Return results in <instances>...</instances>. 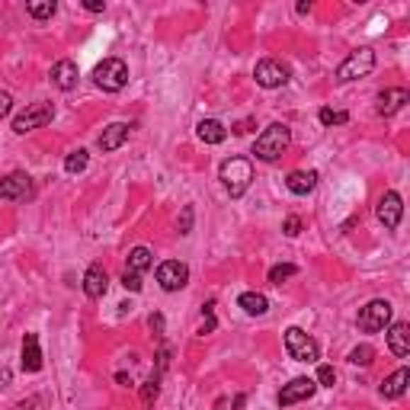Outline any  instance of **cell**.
Listing matches in <instances>:
<instances>
[{
    "instance_id": "obj_24",
    "label": "cell",
    "mask_w": 410,
    "mask_h": 410,
    "mask_svg": "<svg viewBox=\"0 0 410 410\" xmlns=\"http://www.w3.org/2000/svg\"><path fill=\"white\" fill-rule=\"evenodd\" d=\"M55 10H58V4H55V0H39V4H26V13L35 16V20H48V16H55Z\"/></svg>"
},
{
    "instance_id": "obj_35",
    "label": "cell",
    "mask_w": 410,
    "mask_h": 410,
    "mask_svg": "<svg viewBox=\"0 0 410 410\" xmlns=\"http://www.w3.org/2000/svg\"><path fill=\"white\" fill-rule=\"evenodd\" d=\"M84 10H90V13H103L106 4H103V0H84Z\"/></svg>"
},
{
    "instance_id": "obj_10",
    "label": "cell",
    "mask_w": 410,
    "mask_h": 410,
    "mask_svg": "<svg viewBox=\"0 0 410 410\" xmlns=\"http://www.w3.org/2000/svg\"><path fill=\"white\" fill-rule=\"evenodd\" d=\"M375 215H378V222L385 224L388 231H394L397 224H401V215H404V202H401V195L394 193V189H388V193L378 199V205H375Z\"/></svg>"
},
{
    "instance_id": "obj_14",
    "label": "cell",
    "mask_w": 410,
    "mask_h": 410,
    "mask_svg": "<svg viewBox=\"0 0 410 410\" xmlns=\"http://www.w3.org/2000/svg\"><path fill=\"white\" fill-rule=\"evenodd\" d=\"M128 132H132V125H125V122H113V125H106L103 128V135H100V151H115V148H122V144L128 142Z\"/></svg>"
},
{
    "instance_id": "obj_17",
    "label": "cell",
    "mask_w": 410,
    "mask_h": 410,
    "mask_svg": "<svg viewBox=\"0 0 410 410\" xmlns=\"http://www.w3.org/2000/svg\"><path fill=\"white\" fill-rule=\"evenodd\" d=\"M410 96H407V90L404 87H394V90H385V93H378V115H394L397 109L407 103Z\"/></svg>"
},
{
    "instance_id": "obj_12",
    "label": "cell",
    "mask_w": 410,
    "mask_h": 410,
    "mask_svg": "<svg viewBox=\"0 0 410 410\" xmlns=\"http://www.w3.org/2000/svg\"><path fill=\"white\" fill-rule=\"evenodd\" d=\"M29 189H33V180H29V173H10L7 180H0V199H7V202L26 199Z\"/></svg>"
},
{
    "instance_id": "obj_26",
    "label": "cell",
    "mask_w": 410,
    "mask_h": 410,
    "mask_svg": "<svg viewBox=\"0 0 410 410\" xmlns=\"http://www.w3.org/2000/svg\"><path fill=\"white\" fill-rule=\"evenodd\" d=\"M295 273H298V269L292 266V263H279V266L269 269V283H273V285H283L285 279H292Z\"/></svg>"
},
{
    "instance_id": "obj_29",
    "label": "cell",
    "mask_w": 410,
    "mask_h": 410,
    "mask_svg": "<svg viewBox=\"0 0 410 410\" xmlns=\"http://www.w3.org/2000/svg\"><path fill=\"white\" fill-rule=\"evenodd\" d=\"M321 122H324V125H343V122H350V113H334V109H321Z\"/></svg>"
},
{
    "instance_id": "obj_32",
    "label": "cell",
    "mask_w": 410,
    "mask_h": 410,
    "mask_svg": "<svg viewBox=\"0 0 410 410\" xmlns=\"http://www.w3.org/2000/svg\"><path fill=\"white\" fill-rule=\"evenodd\" d=\"M189 228H193V209H183V218H180V234H189Z\"/></svg>"
},
{
    "instance_id": "obj_9",
    "label": "cell",
    "mask_w": 410,
    "mask_h": 410,
    "mask_svg": "<svg viewBox=\"0 0 410 410\" xmlns=\"http://www.w3.org/2000/svg\"><path fill=\"white\" fill-rule=\"evenodd\" d=\"M157 283H161L164 292H180L183 285L189 283V266L180 260H167L157 266Z\"/></svg>"
},
{
    "instance_id": "obj_36",
    "label": "cell",
    "mask_w": 410,
    "mask_h": 410,
    "mask_svg": "<svg viewBox=\"0 0 410 410\" xmlns=\"http://www.w3.org/2000/svg\"><path fill=\"white\" fill-rule=\"evenodd\" d=\"M250 125H254V122L244 119V122H237V125H234V132H237V135H244V132H250Z\"/></svg>"
},
{
    "instance_id": "obj_8",
    "label": "cell",
    "mask_w": 410,
    "mask_h": 410,
    "mask_svg": "<svg viewBox=\"0 0 410 410\" xmlns=\"http://www.w3.org/2000/svg\"><path fill=\"white\" fill-rule=\"evenodd\" d=\"M254 77H256L260 87L276 90V87H285V84H289V67H285L283 61H276V58H263L260 64L254 67Z\"/></svg>"
},
{
    "instance_id": "obj_30",
    "label": "cell",
    "mask_w": 410,
    "mask_h": 410,
    "mask_svg": "<svg viewBox=\"0 0 410 410\" xmlns=\"http://www.w3.org/2000/svg\"><path fill=\"white\" fill-rule=\"evenodd\" d=\"M317 385H324V388H334V385H336L334 365H317Z\"/></svg>"
},
{
    "instance_id": "obj_21",
    "label": "cell",
    "mask_w": 410,
    "mask_h": 410,
    "mask_svg": "<svg viewBox=\"0 0 410 410\" xmlns=\"http://www.w3.org/2000/svg\"><path fill=\"white\" fill-rule=\"evenodd\" d=\"M285 186H289V193H295V195H308L311 189L317 186V173L314 170H295V173H289Z\"/></svg>"
},
{
    "instance_id": "obj_5",
    "label": "cell",
    "mask_w": 410,
    "mask_h": 410,
    "mask_svg": "<svg viewBox=\"0 0 410 410\" xmlns=\"http://www.w3.org/2000/svg\"><path fill=\"white\" fill-rule=\"evenodd\" d=\"M285 350H289V356L295 359V363H317V356H321L317 343L311 340L308 334H304L302 327H289V330H285Z\"/></svg>"
},
{
    "instance_id": "obj_6",
    "label": "cell",
    "mask_w": 410,
    "mask_h": 410,
    "mask_svg": "<svg viewBox=\"0 0 410 410\" xmlns=\"http://www.w3.org/2000/svg\"><path fill=\"white\" fill-rule=\"evenodd\" d=\"M52 115H55L52 103H45V100H42V103H29V106L13 119V132L16 135H26V132H33V128H42V125H48V122H52Z\"/></svg>"
},
{
    "instance_id": "obj_18",
    "label": "cell",
    "mask_w": 410,
    "mask_h": 410,
    "mask_svg": "<svg viewBox=\"0 0 410 410\" xmlns=\"http://www.w3.org/2000/svg\"><path fill=\"white\" fill-rule=\"evenodd\" d=\"M42 369V350H39V336L26 334L23 336V372H39Z\"/></svg>"
},
{
    "instance_id": "obj_25",
    "label": "cell",
    "mask_w": 410,
    "mask_h": 410,
    "mask_svg": "<svg viewBox=\"0 0 410 410\" xmlns=\"http://www.w3.org/2000/svg\"><path fill=\"white\" fill-rule=\"evenodd\" d=\"M87 161H90V157H87V151H84V148H77L74 154H67L64 170H67V173H84V170H87Z\"/></svg>"
},
{
    "instance_id": "obj_23",
    "label": "cell",
    "mask_w": 410,
    "mask_h": 410,
    "mask_svg": "<svg viewBox=\"0 0 410 410\" xmlns=\"http://www.w3.org/2000/svg\"><path fill=\"white\" fill-rule=\"evenodd\" d=\"M151 263H154V256H151L148 247H135L132 254H128V266L125 273H135V276H142L144 269H151Z\"/></svg>"
},
{
    "instance_id": "obj_3",
    "label": "cell",
    "mask_w": 410,
    "mask_h": 410,
    "mask_svg": "<svg viewBox=\"0 0 410 410\" xmlns=\"http://www.w3.org/2000/svg\"><path fill=\"white\" fill-rule=\"evenodd\" d=\"M372 71H375V52L372 48H356L340 61L336 81H359V77H369Z\"/></svg>"
},
{
    "instance_id": "obj_34",
    "label": "cell",
    "mask_w": 410,
    "mask_h": 410,
    "mask_svg": "<svg viewBox=\"0 0 410 410\" xmlns=\"http://www.w3.org/2000/svg\"><path fill=\"white\" fill-rule=\"evenodd\" d=\"M298 231H302V222H298L295 215H289V218H285V234H289V237H295Z\"/></svg>"
},
{
    "instance_id": "obj_27",
    "label": "cell",
    "mask_w": 410,
    "mask_h": 410,
    "mask_svg": "<svg viewBox=\"0 0 410 410\" xmlns=\"http://www.w3.org/2000/svg\"><path fill=\"white\" fill-rule=\"evenodd\" d=\"M372 359H375V350H372L369 343L356 346V350L350 353V363H353V365H372Z\"/></svg>"
},
{
    "instance_id": "obj_15",
    "label": "cell",
    "mask_w": 410,
    "mask_h": 410,
    "mask_svg": "<svg viewBox=\"0 0 410 410\" xmlns=\"http://www.w3.org/2000/svg\"><path fill=\"white\" fill-rule=\"evenodd\" d=\"M388 346L394 356H410V324L407 321H397L388 327Z\"/></svg>"
},
{
    "instance_id": "obj_4",
    "label": "cell",
    "mask_w": 410,
    "mask_h": 410,
    "mask_svg": "<svg viewBox=\"0 0 410 410\" xmlns=\"http://www.w3.org/2000/svg\"><path fill=\"white\" fill-rule=\"evenodd\" d=\"M93 81H96V87L106 90V93H119L128 84V64L122 58H106L103 64H96Z\"/></svg>"
},
{
    "instance_id": "obj_33",
    "label": "cell",
    "mask_w": 410,
    "mask_h": 410,
    "mask_svg": "<svg viewBox=\"0 0 410 410\" xmlns=\"http://www.w3.org/2000/svg\"><path fill=\"white\" fill-rule=\"evenodd\" d=\"M10 109H13V96H10V93H4V90H0V119H4V115H7Z\"/></svg>"
},
{
    "instance_id": "obj_16",
    "label": "cell",
    "mask_w": 410,
    "mask_h": 410,
    "mask_svg": "<svg viewBox=\"0 0 410 410\" xmlns=\"http://www.w3.org/2000/svg\"><path fill=\"white\" fill-rule=\"evenodd\" d=\"M77 77H81V74H77V64H74V61H67V58L58 61V64L52 67V84L58 90H74Z\"/></svg>"
},
{
    "instance_id": "obj_13",
    "label": "cell",
    "mask_w": 410,
    "mask_h": 410,
    "mask_svg": "<svg viewBox=\"0 0 410 410\" xmlns=\"http://www.w3.org/2000/svg\"><path fill=\"white\" fill-rule=\"evenodd\" d=\"M109 289V276L106 269H103V263H93V266L87 269V276H84V292H87V298H103Z\"/></svg>"
},
{
    "instance_id": "obj_1",
    "label": "cell",
    "mask_w": 410,
    "mask_h": 410,
    "mask_svg": "<svg viewBox=\"0 0 410 410\" xmlns=\"http://www.w3.org/2000/svg\"><path fill=\"white\" fill-rule=\"evenodd\" d=\"M292 142V132L289 125H283V122H273V125H266L260 135H256V142H254V154L260 157V161L273 164L283 157V151L289 148Z\"/></svg>"
},
{
    "instance_id": "obj_19",
    "label": "cell",
    "mask_w": 410,
    "mask_h": 410,
    "mask_svg": "<svg viewBox=\"0 0 410 410\" xmlns=\"http://www.w3.org/2000/svg\"><path fill=\"white\" fill-rule=\"evenodd\" d=\"M195 135H199V142H205V144H222L224 138H228V128L218 119H202L199 125H195Z\"/></svg>"
},
{
    "instance_id": "obj_37",
    "label": "cell",
    "mask_w": 410,
    "mask_h": 410,
    "mask_svg": "<svg viewBox=\"0 0 410 410\" xmlns=\"http://www.w3.org/2000/svg\"><path fill=\"white\" fill-rule=\"evenodd\" d=\"M215 410H228V401H224V397H222V401H215Z\"/></svg>"
},
{
    "instance_id": "obj_22",
    "label": "cell",
    "mask_w": 410,
    "mask_h": 410,
    "mask_svg": "<svg viewBox=\"0 0 410 410\" xmlns=\"http://www.w3.org/2000/svg\"><path fill=\"white\" fill-rule=\"evenodd\" d=\"M237 304H241L244 311H247L250 317H263L269 311V302L266 295H260V292H244L241 298H237Z\"/></svg>"
},
{
    "instance_id": "obj_31",
    "label": "cell",
    "mask_w": 410,
    "mask_h": 410,
    "mask_svg": "<svg viewBox=\"0 0 410 410\" xmlns=\"http://www.w3.org/2000/svg\"><path fill=\"white\" fill-rule=\"evenodd\" d=\"M122 285H125L128 292H142V276H135V273H125V276H122Z\"/></svg>"
},
{
    "instance_id": "obj_20",
    "label": "cell",
    "mask_w": 410,
    "mask_h": 410,
    "mask_svg": "<svg viewBox=\"0 0 410 410\" xmlns=\"http://www.w3.org/2000/svg\"><path fill=\"white\" fill-rule=\"evenodd\" d=\"M407 382H410V372H407V369L391 372V375L382 382V397H388V401H397V397L407 391Z\"/></svg>"
},
{
    "instance_id": "obj_7",
    "label": "cell",
    "mask_w": 410,
    "mask_h": 410,
    "mask_svg": "<svg viewBox=\"0 0 410 410\" xmlns=\"http://www.w3.org/2000/svg\"><path fill=\"white\" fill-rule=\"evenodd\" d=\"M391 302H385V298H375V302H369L363 311H359V330H365V334H375V330H385L391 324Z\"/></svg>"
},
{
    "instance_id": "obj_2",
    "label": "cell",
    "mask_w": 410,
    "mask_h": 410,
    "mask_svg": "<svg viewBox=\"0 0 410 410\" xmlns=\"http://www.w3.org/2000/svg\"><path fill=\"white\" fill-rule=\"evenodd\" d=\"M218 176H222L231 199H241V195L247 193L250 180H254V164H250L247 157H228V161L222 164V170H218Z\"/></svg>"
},
{
    "instance_id": "obj_11",
    "label": "cell",
    "mask_w": 410,
    "mask_h": 410,
    "mask_svg": "<svg viewBox=\"0 0 410 410\" xmlns=\"http://www.w3.org/2000/svg\"><path fill=\"white\" fill-rule=\"evenodd\" d=\"M314 391H317L314 378H292V382L279 391V407H292V404H298V401H308Z\"/></svg>"
},
{
    "instance_id": "obj_28",
    "label": "cell",
    "mask_w": 410,
    "mask_h": 410,
    "mask_svg": "<svg viewBox=\"0 0 410 410\" xmlns=\"http://www.w3.org/2000/svg\"><path fill=\"white\" fill-rule=\"evenodd\" d=\"M157 394H161V385H157V375H154V378H148V382L142 385V404H144V407H151V404L157 401Z\"/></svg>"
}]
</instances>
